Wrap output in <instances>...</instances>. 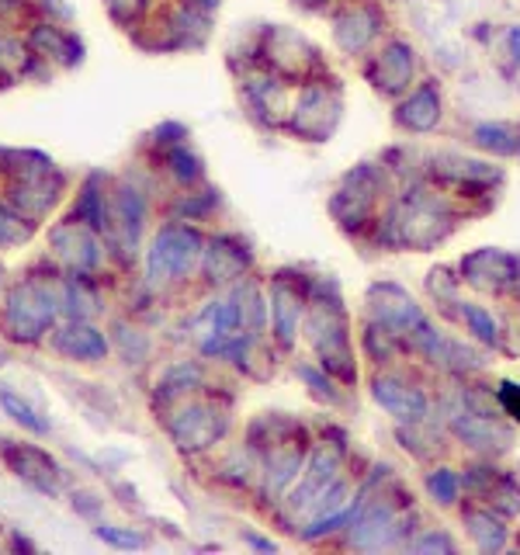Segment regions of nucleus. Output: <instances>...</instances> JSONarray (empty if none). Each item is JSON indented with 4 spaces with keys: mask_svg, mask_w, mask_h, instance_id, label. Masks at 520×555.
I'll return each mask as SVG.
<instances>
[{
    "mask_svg": "<svg viewBox=\"0 0 520 555\" xmlns=\"http://www.w3.org/2000/svg\"><path fill=\"white\" fill-rule=\"evenodd\" d=\"M458 222V212L441 191L413 184L403 191V198L392 205L386 219V243L389 247H406V250H430L441 240L451 236Z\"/></svg>",
    "mask_w": 520,
    "mask_h": 555,
    "instance_id": "1",
    "label": "nucleus"
},
{
    "mask_svg": "<svg viewBox=\"0 0 520 555\" xmlns=\"http://www.w3.org/2000/svg\"><path fill=\"white\" fill-rule=\"evenodd\" d=\"M309 320H306V334L312 340L320 354V364L337 375L340 382H351L358 378L354 372V351H351V323H347V312L340 302V292L334 282L316 285V292L309 295Z\"/></svg>",
    "mask_w": 520,
    "mask_h": 555,
    "instance_id": "2",
    "label": "nucleus"
},
{
    "mask_svg": "<svg viewBox=\"0 0 520 555\" xmlns=\"http://www.w3.org/2000/svg\"><path fill=\"white\" fill-rule=\"evenodd\" d=\"M343 531L351 548H364V552L395 548V545H403L410 534V511L399 507L386 493L372 496V486H364L361 496L354 500L351 525Z\"/></svg>",
    "mask_w": 520,
    "mask_h": 555,
    "instance_id": "3",
    "label": "nucleus"
},
{
    "mask_svg": "<svg viewBox=\"0 0 520 555\" xmlns=\"http://www.w3.org/2000/svg\"><path fill=\"white\" fill-rule=\"evenodd\" d=\"M340 118H343V87L329 74H323L299 87V98L291 101L285 126L291 135L306 139V143H326L337 132Z\"/></svg>",
    "mask_w": 520,
    "mask_h": 555,
    "instance_id": "4",
    "label": "nucleus"
},
{
    "mask_svg": "<svg viewBox=\"0 0 520 555\" xmlns=\"http://www.w3.org/2000/svg\"><path fill=\"white\" fill-rule=\"evenodd\" d=\"M361 74L372 83L375 94L399 101L416 87V77H420V52H416V46L406 35H386V39L364 56Z\"/></svg>",
    "mask_w": 520,
    "mask_h": 555,
    "instance_id": "5",
    "label": "nucleus"
},
{
    "mask_svg": "<svg viewBox=\"0 0 520 555\" xmlns=\"http://www.w3.org/2000/svg\"><path fill=\"white\" fill-rule=\"evenodd\" d=\"M257 56H260V66H268L271 74H277L288 83H309L326 74L320 49L312 46L302 31H295L288 25H271L260 35Z\"/></svg>",
    "mask_w": 520,
    "mask_h": 555,
    "instance_id": "6",
    "label": "nucleus"
},
{
    "mask_svg": "<svg viewBox=\"0 0 520 555\" xmlns=\"http://www.w3.org/2000/svg\"><path fill=\"white\" fill-rule=\"evenodd\" d=\"M334 25V46L343 56H368V52L389 35V14L381 0H340L337 11L329 14Z\"/></svg>",
    "mask_w": 520,
    "mask_h": 555,
    "instance_id": "7",
    "label": "nucleus"
},
{
    "mask_svg": "<svg viewBox=\"0 0 520 555\" xmlns=\"http://www.w3.org/2000/svg\"><path fill=\"white\" fill-rule=\"evenodd\" d=\"M381 188H386V173H381L375 164L354 167L334 191V198H329V216H334L347 233L361 230V225L375 216Z\"/></svg>",
    "mask_w": 520,
    "mask_h": 555,
    "instance_id": "8",
    "label": "nucleus"
},
{
    "mask_svg": "<svg viewBox=\"0 0 520 555\" xmlns=\"http://www.w3.org/2000/svg\"><path fill=\"white\" fill-rule=\"evenodd\" d=\"M202 250H205V243L195 230H187V225H167V230H160L153 240L146 271L153 282H181V278L195 271Z\"/></svg>",
    "mask_w": 520,
    "mask_h": 555,
    "instance_id": "9",
    "label": "nucleus"
},
{
    "mask_svg": "<svg viewBox=\"0 0 520 555\" xmlns=\"http://www.w3.org/2000/svg\"><path fill=\"white\" fill-rule=\"evenodd\" d=\"M56 320V295L39 282H25L8 295L4 326L14 340H39Z\"/></svg>",
    "mask_w": 520,
    "mask_h": 555,
    "instance_id": "10",
    "label": "nucleus"
},
{
    "mask_svg": "<svg viewBox=\"0 0 520 555\" xmlns=\"http://www.w3.org/2000/svg\"><path fill=\"white\" fill-rule=\"evenodd\" d=\"M368 317L386 330H392L403 344H410L430 323L413 295L395 282H378L368 288Z\"/></svg>",
    "mask_w": 520,
    "mask_h": 555,
    "instance_id": "11",
    "label": "nucleus"
},
{
    "mask_svg": "<svg viewBox=\"0 0 520 555\" xmlns=\"http://www.w3.org/2000/svg\"><path fill=\"white\" fill-rule=\"evenodd\" d=\"M447 427L458 441H465L476 451H485V455H499V451H507L514 444V430L503 424L499 416L468 410L461 399H455V403L447 406Z\"/></svg>",
    "mask_w": 520,
    "mask_h": 555,
    "instance_id": "12",
    "label": "nucleus"
},
{
    "mask_svg": "<svg viewBox=\"0 0 520 555\" xmlns=\"http://www.w3.org/2000/svg\"><path fill=\"white\" fill-rule=\"evenodd\" d=\"M243 101L247 108L264 121V126H285L288 112H291V98H288V80L271 74L268 66H253L243 74Z\"/></svg>",
    "mask_w": 520,
    "mask_h": 555,
    "instance_id": "13",
    "label": "nucleus"
},
{
    "mask_svg": "<svg viewBox=\"0 0 520 555\" xmlns=\"http://www.w3.org/2000/svg\"><path fill=\"white\" fill-rule=\"evenodd\" d=\"M430 178L458 191V195H479V191H490L493 184H499L503 173L485 164V160H468V156H458V153H438L430 156Z\"/></svg>",
    "mask_w": 520,
    "mask_h": 555,
    "instance_id": "14",
    "label": "nucleus"
},
{
    "mask_svg": "<svg viewBox=\"0 0 520 555\" xmlns=\"http://www.w3.org/2000/svg\"><path fill=\"white\" fill-rule=\"evenodd\" d=\"M340 465H343V444L323 441V444L312 448L309 465H306V479H302L299 490L288 496V514L309 517V507L316 503V496L340 476Z\"/></svg>",
    "mask_w": 520,
    "mask_h": 555,
    "instance_id": "15",
    "label": "nucleus"
},
{
    "mask_svg": "<svg viewBox=\"0 0 520 555\" xmlns=\"http://www.w3.org/2000/svg\"><path fill=\"white\" fill-rule=\"evenodd\" d=\"M441 115H444V94H441V80H416V87L410 94H403L395 101V126L403 132L413 135H424L433 132L441 126Z\"/></svg>",
    "mask_w": 520,
    "mask_h": 555,
    "instance_id": "16",
    "label": "nucleus"
},
{
    "mask_svg": "<svg viewBox=\"0 0 520 555\" xmlns=\"http://www.w3.org/2000/svg\"><path fill=\"white\" fill-rule=\"evenodd\" d=\"M461 282H468L479 292H507L517 288L520 282V257L496 250V247H482L476 254H468L461 260Z\"/></svg>",
    "mask_w": 520,
    "mask_h": 555,
    "instance_id": "17",
    "label": "nucleus"
},
{
    "mask_svg": "<svg viewBox=\"0 0 520 555\" xmlns=\"http://www.w3.org/2000/svg\"><path fill=\"white\" fill-rule=\"evenodd\" d=\"M225 427H230L225 413H219L216 406H208V403H195V406L181 410L170 421V438L181 451H205V448H212L222 438Z\"/></svg>",
    "mask_w": 520,
    "mask_h": 555,
    "instance_id": "18",
    "label": "nucleus"
},
{
    "mask_svg": "<svg viewBox=\"0 0 520 555\" xmlns=\"http://www.w3.org/2000/svg\"><path fill=\"white\" fill-rule=\"evenodd\" d=\"M372 396H375V403L392 413L399 424H424L427 421V410H430V399L424 389H416L413 382L406 378H399V375H378L372 382Z\"/></svg>",
    "mask_w": 520,
    "mask_h": 555,
    "instance_id": "19",
    "label": "nucleus"
},
{
    "mask_svg": "<svg viewBox=\"0 0 520 555\" xmlns=\"http://www.w3.org/2000/svg\"><path fill=\"white\" fill-rule=\"evenodd\" d=\"M406 347H413L416 354H424L427 361L441 364V369H447V372H479L482 369V358L472 351V347L455 340V337H447V334H438L430 323Z\"/></svg>",
    "mask_w": 520,
    "mask_h": 555,
    "instance_id": "20",
    "label": "nucleus"
},
{
    "mask_svg": "<svg viewBox=\"0 0 520 555\" xmlns=\"http://www.w3.org/2000/svg\"><path fill=\"white\" fill-rule=\"evenodd\" d=\"M306 302H309V295L299 285H291L285 274L274 278V285H271V320H274V334H277V344H282V347L295 344Z\"/></svg>",
    "mask_w": 520,
    "mask_h": 555,
    "instance_id": "21",
    "label": "nucleus"
},
{
    "mask_svg": "<svg viewBox=\"0 0 520 555\" xmlns=\"http://www.w3.org/2000/svg\"><path fill=\"white\" fill-rule=\"evenodd\" d=\"M302 465H306L302 441L274 438V444L268 451V462H264V496H271V500L282 496L291 486V479L302 473Z\"/></svg>",
    "mask_w": 520,
    "mask_h": 555,
    "instance_id": "22",
    "label": "nucleus"
},
{
    "mask_svg": "<svg viewBox=\"0 0 520 555\" xmlns=\"http://www.w3.org/2000/svg\"><path fill=\"white\" fill-rule=\"evenodd\" d=\"M202 268H205V278L212 285H225V282L243 278V271L250 268V254L233 236H216L202 250Z\"/></svg>",
    "mask_w": 520,
    "mask_h": 555,
    "instance_id": "23",
    "label": "nucleus"
},
{
    "mask_svg": "<svg viewBox=\"0 0 520 555\" xmlns=\"http://www.w3.org/2000/svg\"><path fill=\"white\" fill-rule=\"evenodd\" d=\"M60 178L49 184V164H39L35 170H25L22 181L11 184V198L14 205L22 208L28 219H39L49 212V205L56 202V191H60Z\"/></svg>",
    "mask_w": 520,
    "mask_h": 555,
    "instance_id": "24",
    "label": "nucleus"
},
{
    "mask_svg": "<svg viewBox=\"0 0 520 555\" xmlns=\"http://www.w3.org/2000/svg\"><path fill=\"white\" fill-rule=\"evenodd\" d=\"M49 240H52V247H56V254L66 260L69 268L74 271H91L94 264H98V240H94V230L91 225H83L80 222H69V225H56V230L49 233Z\"/></svg>",
    "mask_w": 520,
    "mask_h": 555,
    "instance_id": "25",
    "label": "nucleus"
},
{
    "mask_svg": "<svg viewBox=\"0 0 520 555\" xmlns=\"http://www.w3.org/2000/svg\"><path fill=\"white\" fill-rule=\"evenodd\" d=\"M56 347L77 361H101L104 354H108V340H104V334H98V330L87 326L83 320H74V326L60 330Z\"/></svg>",
    "mask_w": 520,
    "mask_h": 555,
    "instance_id": "26",
    "label": "nucleus"
},
{
    "mask_svg": "<svg viewBox=\"0 0 520 555\" xmlns=\"http://www.w3.org/2000/svg\"><path fill=\"white\" fill-rule=\"evenodd\" d=\"M167 31H170V46L195 49V46H202L208 39V11H202V8L187 4V0H184V4L170 14Z\"/></svg>",
    "mask_w": 520,
    "mask_h": 555,
    "instance_id": "27",
    "label": "nucleus"
},
{
    "mask_svg": "<svg viewBox=\"0 0 520 555\" xmlns=\"http://www.w3.org/2000/svg\"><path fill=\"white\" fill-rule=\"evenodd\" d=\"M4 459L11 462V468L22 479H28L39 490H52V476H56V462L46 459L39 448H4Z\"/></svg>",
    "mask_w": 520,
    "mask_h": 555,
    "instance_id": "28",
    "label": "nucleus"
},
{
    "mask_svg": "<svg viewBox=\"0 0 520 555\" xmlns=\"http://www.w3.org/2000/svg\"><path fill=\"white\" fill-rule=\"evenodd\" d=\"M465 528L472 534V542L482 552H499L507 545V528H503V514L482 511V507H468L465 511Z\"/></svg>",
    "mask_w": 520,
    "mask_h": 555,
    "instance_id": "29",
    "label": "nucleus"
},
{
    "mask_svg": "<svg viewBox=\"0 0 520 555\" xmlns=\"http://www.w3.org/2000/svg\"><path fill=\"white\" fill-rule=\"evenodd\" d=\"M472 143L485 153L514 156L520 153V129L510 126V121H479L472 129Z\"/></svg>",
    "mask_w": 520,
    "mask_h": 555,
    "instance_id": "30",
    "label": "nucleus"
},
{
    "mask_svg": "<svg viewBox=\"0 0 520 555\" xmlns=\"http://www.w3.org/2000/svg\"><path fill=\"white\" fill-rule=\"evenodd\" d=\"M458 320L465 323V330H468V334H472L479 344L499 347L503 330H499V323H496V317H493L490 309L472 306V302H458Z\"/></svg>",
    "mask_w": 520,
    "mask_h": 555,
    "instance_id": "31",
    "label": "nucleus"
},
{
    "mask_svg": "<svg viewBox=\"0 0 520 555\" xmlns=\"http://www.w3.org/2000/svg\"><path fill=\"white\" fill-rule=\"evenodd\" d=\"M63 309H66V317L69 320H87V317H94V309H98V292L91 288V282L77 271L69 282L63 285Z\"/></svg>",
    "mask_w": 520,
    "mask_h": 555,
    "instance_id": "32",
    "label": "nucleus"
},
{
    "mask_svg": "<svg viewBox=\"0 0 520 555\" xmlns=\"http://www.w3.org/2000/svg\"><path fill=\"white\" fill-rule=\"evenodd\" d=\"M74 219L77 222H87L91 230H104L108 225V212H104V195H101V178H87L80 198H77V208H74Z\"/></svg>",
    "mask_w": 520,
    "mask_h": 555,
    "instance_id": "33",
    "label": "nucleus"
},
{
    "mask_svg": "<svg viewBox=\"0 0 520 555\" xmlns=\"http://www.w3.org/2000/svg\"><path fill=\"white\" fill-rule=\"evenodd\" d=\"M31 42H35V49H42V52H49V56L63 60L66 66L80 63V46H77L74 39H69L66 31L52 28V25H42V28H35V31H31Z\"/></svg>",
    "mask_w": 520,
    "mask_h": 555,
    "instance_id": "34",
    "label": "nucleus"
},
{
    "mask_svg": "<svg viewBox=\"0 0 520 555\" xmlns=\"http://www.w3.org/2000/svg\"><path fill=\"white\" fill-rule=\"evenodd\" d=\"M115 208H118L121 230H126V236L135 243L139 230H143V219H146V202H143V195H139V191L121 188V191H118V198H115Z\"/></svg>",
    "mask_w": 520,
    "mask_h": 555,
    "instance_id": "35",
    "label": "nucleus"
},
{
    "mask_svg": "<svg viewBox=\"0 0 520 555\" xmlns=\"http://www.w3.org/2000/svg\"><path fill=\"white\" fill-rule=\"evenodd\" d=\"M485 500H490V507H496L503 517H514V514H520V482L514 479V476H496L493 479V486L490 490L482 493Z\"/></svg>",
    "mask_w": 520,
    "mask_h": 555,
    "instance_id": "36",
    "label": "nucleus"
},
{
    "mask_svg": "<svg viewBox=\"0 0 520 555\" xmlns=\"http://www.w3.org/2000/svg\"><path fill=\"white\" fill-rule=\"evenodd\" d=\"M399 340L392 330H386L381 323H368L364 326V347H368V354H372V361H378V364H386V361H392L395 358V351H399Z\"/></svg>",
    "mask_w": 520,
    "mask_h": 555,
    "instance_id": "37",
    "label": "nucleus"
},
{
    "mask_svg": "<svg viewBox=\"0 0 520 555\" xmlns=\"http://www.w3.org/2000/svg\"><path fill=\"white\" fill-rule=\"evenodd\" d=\"M424 486H427V493L441 503V507H451V503H455L458 493H461V479L451 473V468H433V473H427Z\"/></svg>",
    "mask_w": 520,
    "mask_h": 555,
    "instance_id": "38",
    "label": "nucleus"
},
{
    "mask_svg": "<svg viewBox=\"0 0 520 555\" xmlns=\"http://www.w3.org/2000/svg\"><path fill=\"white\" fill-rule=\"evenodd\" d=\"M202 382V369L198 364H187V361H181V364H173V369L164 375V382H160V396L164 399H170V396H178V392H184V389H195Z\"/></svg>",
    "mask_w": 520,
    "mask_h": 555,
    "instance_id": "39",
    "label": "nucleus"
},
{
    "mask_svg": "<svg viewBox=\"0 0 520 555\" xmlns=\"http://www.w3.org/2000/svg\"><path fill=\"white\" fill-rule=\"evenodd\" d=\"M458 285L461 278H451L447 268H433L427 274V292L438 299V306H458Z\"/></svg>",
    "mask_w": 520,
    "mask_h": 555,
    "instance_id": "40",
    "label": "nucleus"
},
{
    "mask_svg": "<svg viewBox=\"0 0 520 555\" xmlns=\"http://www.w3.org/2000/svg\"><path fill=\"white\" fill-rule=\"evenodd\" d=\"M295 372H299V378L306 382L309 392L316 396V399H326V403H340V392L334 389V382L326 378L329 372L323 369V364H320V369H312V364H299Z\"/></svg>",
    "mask_w": 520,
    "mask_h": 555,
    "instance_id": "41",
    "label": "nucleus"
},
{
    "mask_svg": "<svg viewBox=\"0 0 520 555\" xmlns=\"http://www.w3.org/2000/svg\"><path fill=\"white\" fill-rule=\"evenodd\" d=\"M0 406H4L17 424L28 427V430H35V434H46V430H49V427H46V421H39V416H35V410H31V406H25L22 399H17L14 392H8V389L0 392Z\"/></svg>",
    "mask_w": 520,
    "mask_h": 555,
    "instance_id": "42",
    "label": "nucleus"
},
{
    "mask_svg": "<svg viewBox=\"0 0 520 555\" xmlns=\"http://www.w3.org/2000/svg\"><path fill=\"white\" fill-rule=\"evenodd\" d=\"M499 66L510 77L520 69V25H507V31L499 35Z\"/></svg>",
    "mask_w": 520,
    "mask_h": 555,
    "instance_id": "43",
    "label": "nucleus"
},
{
    "mask_svg": "<svg viewBox=\"0 0 520 555\" xmlns=\"http://www.w3.org/2000/svg\"><path fill=\"white\" fill-rule=\"evenodd\" d=\"M104 8H108V14L115 17V22H121V25H135L139 17L146 14L150 0H104Z\"/></svg>",
    "mask_w": 520,
    "mask_h": 555,
    "instance_id": "44",
    "label": "nucleus"
},
{
    "mask_svg": "<svg viewBox=\"0 0 520 555\" xmlns=\"http://www.w3.org/2000/svg\"><path fill=\"white\" fill-rule=\"evenodd\" d=\"M167 164L173 167V173H178L181 181H198V173H202L198 156L187 153V146H173L170 156H167Z\"/></svg>",
    "mask_w": 520,
    "mask_h": 555,
    "instance_id": "45",
    "label": "nucleus"
},
{
    "mask_svg": "<svg viewBox=\"0 0 520 555\" xmlns=\"http://www.w3.org/2000/svg\"><path fill=\"white\" fill-rule=\"evenodd\" d=\"M496 403H499V413H507L510 421L520 424V382H499L496 389Z\"/></svg>",
    "mask_w": 520,
    "mask_h": 555,
    "instance_id": "46",
    "label": "nucleus"
},
{
    "mask_svg": "<svg viewBox=\"0 0 520 555\" xmlns=\"http://www.w3.org/2000/svg\"><path fill=\"white\" fill-rule=\"evenodd\" d=\"M413 552H455L458 545H455V538L451 534H444V531H427V534H420L416 542H406Z\"/></svg>",
    "mask_w": 520,
    "mask_h": 555,
    "instance_id": "47",
    "label": "nucleus"
},
{
    "mask_svg": "<svg viewBox=\"0 0 520 555\" xmlns=\"http://www.w3.org/2000/svg\"><path fill=\"white\" fill-rule=\"evenodd\" d=\"M28 236V225H22V219L11 216L8 208H0V243H17Z\"/></svg>",
    "mask_w": 520,
    "mask_h": 555,
    "instance_id": "48",
    "label": "nucleus"
},
{
    "mask_svg": "<svg viewBox=\"0 0 520 555\" xmlns=\"http://www.w3.org/2000/svg\"><path fill=\"white\" fill-rule=\"evenodd\" d=\"M17 66H25V49L17 46L14 39H0V69H17Z\"/></svg>",
    "mask_w": 520,
    "mask_h": 555,
    "instance_id": "49",
    "label": "nucleus"
},
{
    "mask_svg": "<svg viewBox=\"0 0 520 555\" xmlns=\"http://www.w3.org/2000/svg\"><path fill=\"white\" fill-rule=\"evenodd\" d=\"M98 538H104V542L112 545H126V548H139L143 545V538L132 534V531H115V528H98Z\"/></svg>",
    "mask_w": 520,
    "mask_h": 555,
    "instance_id": "50",
    "label": "nucleus"
},
{
    "mask_svg": "<svg viewBox=\"0 0 520 555\" xmlns=\"http://www.w3.org/2000/svg\"><path fill=\"white\" fill-rule=\"evenodd\" d=\"M156 135H164V143H178V139H184V126H178V121H167L164 129H156Z\"/></svg>",
    "mask_w": 520,
    "mask_h": 555,
    "instance_id": "51",
    "label": "nucleus"
},
{
    "mask_svg": "<svg viewBox=\"0 0 520 555\" xmlns=\"http://www.w3.org/2000/svg\"><path fill=\"white\" fill-rule=\"evenodd\" d=\"M295 8H302V11H326V8H334L337 0H291Z\"/></svg>",
    "mask_w": 520,
    "mask_h": 555,
    "instance_id": "52",
    "label": "nucleus"
},
{
    "mask_svg": "<svg viewBox=\"0 0 520 555\" xmlns=\"http://www.w3.org/2000/svg\"><path fill=\"white\" fill-rule=\"evenodd\" d=\"M187 4H195V8H202V11H208V14H212L219 4H222V0H187Z\"/></svg>",
    "mask_w": 520,
    "mask_h": 555,
    "instance_id": "53",
    "label": "nucleus"
},
{
    "mask_svg": "<svg viewBox=\"0 0 520 555\" xmlns=\"http://www.w3.org/2000/svg\"><path fill=\"white\" fill-rule=\"evenodd\" d=\"M0 274H4V271H0Z\"/></svg>",
    "mask_w": 520,
    "mask_h": 555,
    "instance_id": "54",
    "label": "nucleus"
}]
</instances>
